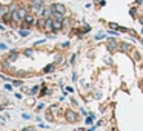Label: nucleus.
Returning a JSON list of instances; mask_svg holds the SVG:
<instances>
[{"label": "nucleus", "instance_id": "obj_1", "mask_svg": "<svg viewBox=\"0 0 143 131\" xmlns=\"http://www.w3.org/2000/svg\"><path fill=\"white\" fill-rule=\"evenodd\" d=\"M45 3H43V0H32L31 2V8L34 9V11H38V12H42V9L45 8Z\"/></svg>", "mask_w": 143, "mask_h": 131}, {"label": "nucleus", "instance_id": "obj_2", "mask_svg": "<svg viewBox=\"0 0 143 131\" xmlns=\"http://www.w3.org/2000/svg\"><path fill=\"white\" fill-rule=\"evenodd\" d=\"M49 8H51V11H52V12L57 11V12H62V14H65V12H66V8H65L62 3H51Z\"/></svg>", "mask_w": 143, "mask_h": 131}, {"label": "nucleus", "instance_id": "obj_3", "mask_svg": "<svg viewBox=\"0 0 143 131\" xmlns=\"http://www.w3.org/2000/svg\"><path fill=\"white\" fill-rule=\"evenodd\" d=\"M11 20L14 22V23H17V22L22 20V17H20V14H19L17 9H12V11H11Z\"/></svg>", "mask_w": 143, "mask_h": 131}, {"label": "nucleus", "instance_id": "obj_4", "mask_svg": "<svg viewBox=\"0 0 143 131\" xmlns=\"http://www.w3.org/2000/svg\"><path fill=\"white\" fill-rule=\"evenodd\" d=\"M23 22H25V23H26L28 26H32V25L35 23V17H34L32 14H26V17L23 19Z\"/></svg>", "mask_w": 143, "mask_h": 131}, {"label": "nucleus", "instance_id": "obj_5", "mask_svg": "<svg viewBox=\"0 0 143 131\" xmlns=\"http://www.w3.org/2000/svg\"><path fill=\"white\" fill-rule=\"evenodd\" d=\"M40 14H42V17H45V19H51L52 17V11H51V8H43Z\"/></svg>", "mask_w": 143, "mask_h": 131}, {"label": "nucleus", "instance_id": "obj_6", "mask_svg": "<svg viewBox=\"0 0 143 131\" xmlns=\"http://www.w3.org/2000/svg\"><path fill=\"white\" fill-rule=\"evenodd\" d=\"M66 119L69 120V122H76V120H77V114L74 113V111L68 110V111H66Z\"/></svg>", "mask_w": 143, "mask_h": 131}, {"label": "nucleus", "instance_id": "obj_7", "mask_svg": "<svg viewBox=\"0 0 143 131\" xmlns=\"http://www.w3.org/2000/svg\"><path fill=\"white\" fill-rule=\"evenodd\" d=\"M52 20H57V22H63L65 20V14H62V12H52Z\"/></svg>", "mask_w": 143, "mask_h": 131}, {"label": "nucleus", "instance_id": "obj_8", "mask_svg": "<svg viewBox=\"0 0 143 131\" xmlns=\"http://www.w3.org/2000/svg\"><path fill=\"white\" fill-rule=\"evenodd\" d=\"M62 28H63V23H62V22L52 20V31H54V32L58 31V29H62Z\"/></svg>", "mask_w": 143, "mask_h": 131}, {"label": "nucleus", "instance_id": "obj_9", "mask_svg": "<svg viewBox=\"0 0 143 131\" xmlns=\"http://www.w3.org/2000/svg\"><path fill=\"white\" fill-rule=\"evenodd\" d=\"M2 22H3V23H6V25H8V22H12L11 20V11H8L6 14L2 15Z\"/></svg>", "mask_w": 143, "mask_h": 131}, {"label": "nucleus", "instance_id": "obj_10", "mask_svg": "<svg viewBox=\"0 0 143 131\" xmlns=\"http://www.w3.org/2000/svg\"><path fill=\"white\" fill-rule=\"evenodd\" d=\"M17 11H19V14H20L22 20H23V19L26 17V14H28V12H26V8H23V6H19V8H17Z\"/></svg>", "mask_w": 143, "mask_h": 131}, {"label": "nucleus", "instance_id": "obj_11", "mask_svg": "<svg viewBox=\"0 0 143 131\" xmlns=\"http://www.w3.org/2000/svg\"><path fill=\"white\" fill-rule=\"evenodd\" d=\"M35 23H37V26H38L40 29H45V25H46V19L42 17L40 20H35Z\"/></svg>", "mask_w": 143, "mask_h": 131}, {"label": "nucleus", "instance_id": "obj_12", "mask_svg": "<svg viewBox=\"0 0 143 131\" xmlns=\"http://www.w3.org/2000/svg\"><path fill=\"white\" fill-rule=\"evenodd\" d=\"M120 51H123V52H131L132 48L129 46L128 43H122V45H120Z\"/></svg>", "mask_w": 143, "mask_h": 131}, {"label": "nucleus", "instance_id": "obj_13", "mask_svg": "<svg viewBox=\"0 0 143 131\" xmlns=\"http://www.w3.org/2000/svg\"><path fill=\"white\" fill-rule=\"evenodd\" d=\"M45 29L46 31H52V17L46 19V25H45Z\"/></svg>", "mask_w": 143, "mask_h": 131}, {"label": "nucleus", "instance_id": "obj_14", "mask_svg": "<svg viewBox=\"0 0 143 131\" xmlns=\"http://www.w3.org/2000/svg\"><path fill=\"white\" fill-rule=\"evenodd\" d=\"M115 40H114V39H108V48H109V50H111V51H114L115 50Z\"/></svg>", "mask_w": 143, "mask_h": 131}, {"label": "nucleus", "instance_id": "obj_15", "mask_svg": "<svg viewBox=\"0 0 143 131\" xmlns=\"http://www.w3.org/2000/svg\"><path fill=\"white\" fill-rule=\"evenodd\" d=\"M54 68H56L54 65H48V66H45V68H43V73H52Z\"/></svg>", "mask_w": 143, "mask_h": 131}, {"label": "nucleus", "instance_id": "obj_16", "mask_svg": "<svg viewBox=\"0 0 143 131\" xmlns=\"http://www.w3.org/2000/svg\"><path fill=\"white\" fill-rule=\"evenodd\" d=\"M8 11H11V9H9V8H6V6H2V5H0V17H2L3 14H6Z\"/></svg>", "mask_w": 143, "mask_h": 131}, {"label": "nucleus", "instance_id": "obj_17", "mask_svg": "<svg viewBox=\"0 0 143 131\" xmlns=\"http://www.w3.org/2000/svg\"><path fill=\"white\" fill-rule=\"evenodd\" d=\"M19 34L22 35V37H26V35H29V29H20V31H19Z\"/></svg>", "mask_w": 143, "mask_h": 131}, {"label": "nucleus", "instance_id": "obj_18", "mask_svg": "<svg viewBox=\"0 0 143 131\" xmlns=\"http://www.w3.org/2000/svg\"><path fill=\"white\" fill-rule=\"evenodd\" d=\"M32 54H34V51H32V50H25V55H26V57H31Z\"/></svg>", "mask_w": 143, "mask_h": 131}, {"label": "nucleus", "instance_id": "obj_19", "mask_svg": "<svg viewBox=\"0 0 143 131\" xmlns=\"http://www.w3.org/2000/svg\"><path fill=\"white\" fill-rule=\"evenodd\" d=\"M132 54H134V60H140V54L137 51H132Z\"/></svg>", "mask_w": 143, "mask_h": 131}, {"label": "nucleus", "instance_id": "obj_20", "mask_svg": "<svg viewBox=\"0 0 143 131\" xmlns=\"http://www.w3.org/2000/svg\"><path fill=\"white\" fill-rule=\"evenodd\" d=\"M92 119H94L92 116H88L86 117V123H88V125H91V123H92Z\"/></svg>", "mask_w": 143, "mask_h": 131}, {"label": "nucleus", "instance_id": "obj_21", "mask_svg": "<svg viewBox=\"0 0 143 131\" xmlns=\"http://www.w3.org/2000/svg\"><path fill=\"white\" fill-rule=\"evenodd\" d=\"M37 91H38V86H34V88H32V90H31V94H35V93H37Z\"/></svg>", "mask_w": 143, "mask_h": 131}, {"label": "nucleus", "instance_id": "obj_22", "mask_svg": "<svg viewBox=\"0 0 143 131\" xmlns=\"http://www.w3.org/2000/svg\"><path fill=\"white\" fill-rule=\"evenodd\" d=\"M43 108H45V105H43V103H40V105H38V106H37V110L40 111V110H43Z\"/></svg>", "mask_w": 143, "mask_h": 131}, {"label": "nucleus", "instance_id": "obj_23", "mask_svg": "<svg viewBox=\"0 0 143 131\" xmlns=\"http://www.w3.org/2000/svg\"><path fill=\"white\" fill-rule=\"evenodd\" d=\"M57 111V106H51V113H56Z\"/></svg>", "mask_w": 143, "mask_h": 131}, {"label": "nucleus", "instance_id": "obj_24", "mask_svg": "<svg viewBox=\"0 0 143 131\" xmlns=\"http://www.w3.org/2000/svg\"><path fill=\"white\" fill-rule=\"evenodd\" d=\"M103 37H105V34H97L95 39H103Z\"/></svg>", "mask_w": 143, "mask_h": 131}, {"label": "nucleus", "instance_id": "obj_25", "mask_svg": "<svg viewBox=\"0 0 143 131\" xmlns=\"http://www.w3.org/2000/svg\"><path fill=\"white\" fill-rule=\"evenodd\" d=\"M0 50H6V45H3V43H0Z\"/></svg>", "mask_w": 143, "mask_h": 131}, {"label": "nucleus", "instance_id": "obj_26", "mask_svg": "<svg viewBox=\"0 0 143 131\" xmlns=\"http://www.w3.org/2000/svg\"><path fill=\"white\" fill-rule=\"evenodd\" d=\"M43 3H49V0H43Z\"/></svg>", "mask_w": 143, "mask_h": 131}, {"label": "nucleus", "instance_id": "obj_27", "mask_svg": "<svg viewBox=\"0 0 143 131\" xmlns=\"http://www.w3.org/2000/svg\"><path fill=\"white\" fill-rule=\"evenodd\" d=\"M0 29H3V25L2 23H0Z\"/></svg>", "mask_w": 143, "mask_h": 131}, {"label": "nucleus", "instance_id": "obj_28", "mask_svg": "<svg viewBox=\"0 0 143 131\" xmlns=\"http://www.w3.org/2000/svg\"><path fill=\"white\" fill-rule=\"evenodd\" d=\"M142 45H143V37H142Z\"/></svg>", "mask_w": 143, "mask_h": 131}, {"label": "nucleus", "instance_id": "obj_29", "mask_svg": "<svg viewBox=\"0 0 143 131\" xmlns=\"http://www.w3.org/2000/svg\"><path fill=\"white\" fill-rule=\"evenodd\" d=\"M142 85H143V79H142Z\"/></svg>", "mask_w": 143, "mask_h": 131}, {"label": "nucleus", "instance_id": "obj_30", "mask_svg": "<svg viewBox=\"0 0 143 131\" xmlns=\"http://www.w3.org/2000/svg\"><path fill=\"white\" fill-rule=\"evenodd\" d=\"M142 32H143V28H142Z\"/></svg>", "mask_w": 143, "mask_h": 131}, {"label": "nucleus", "instance_id": "obj_31", "mask_svg": "<svg viewBox=\"0 0 143 131\" xmlns=\"http://www.w3.org/2000/svg\"><path fill=\"white\" fill-rule=\"evenodd\" d=\"M29 2H32V0H29Z\"/></svg>", "mask_w": 143, "mask_h": 131}]
</instances>
